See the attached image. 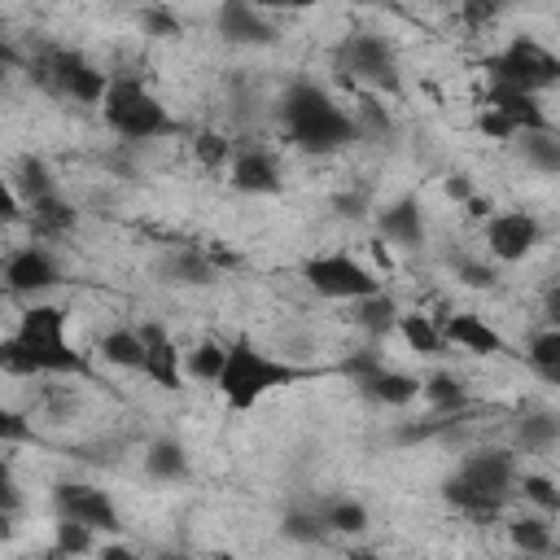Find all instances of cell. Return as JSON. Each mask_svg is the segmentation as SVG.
I'll return each instance as SVG.
<instances>
[{"mask_svg": "<svg viewBox=\"0 0 560 560\" xmlns=\"http://www.w3.org/2000/svg\"><path fill=\"white\" fill-rule=\"evenodd\" d=\"M280 122H284V136L302 153H337V149L363 140L359 118L350 109H341L311 79H298V83L284 88V96H280Z\"/></svg>", "mask_w": 560, "mask_h": 560, "instance_id": "obj_1", "label": "cell"}, {"mask_svg": "<svg viewBox=\"0 0 560 560\" xmlns=\"http://www.w3.org/2000/svg\"><path fill=\"white\" fill-rule=\"evenodd\" d=\"M302 376H311V368H293L276 354H267L249 332L232 337L228 346V363H223V376H219V394L232 411H249L258 407L271 389H284V385H298Z\"/></svg>", "mask_w": 560, "mask_h": 560, "instance_id": "obj_2", "label": "cell"}, {"mask_svg": "<svg viewBox=\"0 0 560 560\" xmlns=\"http://www.w3.org/2000/svg\"><path fill=\"white\" fill-rule=\"evenodd\" d=\"M101 114H105V127L131 144H144V140H158V136H171L175 131V118L166 114V105L140 83V79H109V92L101 101Z\"/></svg>", "mask_w": 560, "mask_h": 560, "instance_id": "obj_3", "label": "cell"}, {"mask_svg": "<svg viewBox=\"0 0 560 560\" xmlns=\"http://www.w3.org/2000/svg\"><path fill=\"white\" fill-rule=\"evenodd\" d=\"M332 70L350 83H368L376 92H398L402 74H398V52L385 35L376 31H354L332 48Z\"/></svg>", "mask_w": 560, "mask_h": 560, "instance_id": "obj_4", "label": "cell"}, {"mask_svg": "<svg viewBox=\"0 0 560 560\" xmlns=\"http://www.w3.org/2000/svg\"><path fill=\"white\" fill-rule=\"evenodd\" d=\"M31 79L57 96H70L79 105H101L109 92V79L101 66H92L83 52L74 48H44L39 57H31Z\"/></svg>", "mask_w": 560, "mask_h": 560, "instance_id": "obj_5", "label": "cell"}, {"mask_svg": "<svg viewBox=\"0 0 560 560\" xmlns=\"http://www.w3.org/2000/svg\"><path fill=\"white\" fill-rule=\"evenodd\" d=\"M486 74H490V83H508V88H525V92H547V88L560 83V57L547 52L538 39L516 35L508 48L486 57Z\"/></svg>", "mask_w": 560, "mask_h": 560, "instance_id": "obj_6", "label": "cell"}, {"mask_svg": "<svg viewBox=\"0 0 560 560\" xmlns=\"http://www.w3.org/2000/svg\"><path fill=\"white\" fill-rule=\"evenodd\" d=\"M302 280H306L319 298H328V302H354V298H368V293L381 289L376 271L363 267V262H359L354 254H346V249L306 258V262H302Z\"/></svg>", "mask_w": 560, "mask_h": 560, "instance_id": "obj_7", "label": "cell"}, {"mask_svg": "<svg viewBox=\"0 0 560 560\" xmlns=\"http://www.w3.org/2000/svg\"><path fill=\"white\" fill-rule=\"evenodd\" d=\"M0 368L9 376H92V363L70 341L57 346H26L18 332L0 341Z\"/></svg>", "mask_w": 560, "mask_h": 560, "instance_id": "obj_8", "label": "cell"}, {"mask_svg": "<svg viewBox=\"0 0 560 560\" xmlns=\"http://www.w3.org/2000/svg\"><path fill=\"white\" fill-rule=\"evenodd\" d=\"M52 512L57 516H70V521H83L96 534H118L122 529L118 503L101 486H88V481H61V486H52Z\"/></svg>", "mask_w": 560, "mask_h": 560, "instance_id": "obj_9", "label": "cell"}, {"mask_svg": "<svg viewBox=\"0 0 560 560\" xmlns=\"http://www.w3.org/2000/svg\"><path fill=\"white\" fill-rule=\"evenodd\" d=\"M61 284V262L44 245H22L4 258V289L13 298H35Z\"/></svg>", "mask_w": 560, "mask_h": 560, "instance_id": "obj_10", "label": "cell"}, {"mask_svg": "<svg viewBox=\"0 0 560 560\" xmlns=\"http://www.w3.org/2000/svg\"><path fill=\"white\" fill-rule=\"evenodd\" d=\"M542 241V223L529 210H503L486 219V245L499 262H521L534 254V245Z\"/></svg>", "mask_w": 560, "mask_h": 560, "instance_id": "obj_11", "label": "cell"}, {"mask_svg": "<svg viewBox=\"0 0 560 560\" xmlns=\"http://www.w3.org/2000/svg\"><path fill=\"white\" fill-rule=\"evenodd\" d=\"M214 31H219L223 44H236V48H267V44H276V22L254 0H223L219 18H214Z\"/></svg>", "mask_w": 560, "mask_h": 560, "instance_id": "obj_12", "label": "cell"}, {"mask_svg": "<svg viewBox=\"0 0 560 560\" xmlns=\"http://www.w3.org/2000/svg\"><path fill=\"white\" fill-rule=\"evenodd\" d=\"M459 477H464L468 486H477L481 494H490V499L508 503V499H512V486H516V455H512V451H503V446L472 451V455H464Z\"/></svg>", "mask_w": 560, "mask_h": 560, "instance_id": "obj_13", "label": "cell"}, {"mask_svg": "<svg viewBox=\"0 0 560 560\" xmlns=\"http://www.w3.org/2000/svg\"><path fill=\"white\" fill-rule=\"evenodd\" d=\"M228 184L236 192H249V197H276L284 188V175L276 166V158L262 149V144H241L232 153V175Z\"/></svg>", "mask_w": 560, "mask_h": 560, "instance_id": "obj_14", "label": "cell"}, {"mask_svg": "<svg viewBox=\"0 0 560 560\" xmlns=\"http://www.w3.org/2000/svg\"><path fill=\"white\" fill-rule=\"evenodd\" d=\"M140 337H144V376H149L158 389H179V381H184V359H179L171 332H166L158 319H149V324H140Z\"/></svg>", "mask_w": 560, "mask_h": 560, "instance_id": "obj_15", "label": "cell"}, {"mask_svg": "<svg viewBox=\"0 0 560 560\" xmlns=\"http://www.w3.org/2000/svg\"><path fill=\"white\" fill-rule=\"evenodd\" d=\"M158 276H162V284L201 289V284H214V280H219V267H214L210 249L184 245V249H166V254L158 258Z\"/></svg>", "mask_w": 560, "mask_h": 560, "instance_id": "obj_16", "label": "cell"}, {"mask_svg": "<svg viewBox=\"0 0 560 560\" xmlns=\"http://www.w3.org/2000/svg\"><path fill=\"white\" fill-rule=\"evenodd\" d=\"M376 232L398 245V249H420L424 245V214H420V201L416 197H398L389 206L376 210Z\"/></svg>", "mask_w": 560, "mask_h": 560, "instance_id": "obj_17", "label": "cell"}, {"mask_svg": "<svg viewBox=\"0 0 560 560\" xmlns=\"http://www.w3.org/2000/svg\"><path fill=\"white\" fill-rule=\"evenodd\" d=\"M442 332H446V341L451 346H459V350H468V354H508V341H503V332L499 328H490L481 315H472V311H459V315H446V324H442Z\"/></svg>", "mask_w": 560, "mask_h": 560, "instance_id": "obj_18", "label": "cell"}, {"mask_svg": "<svg viewBox=\"0 0 560 560\" xmlns=\"http://www.w3.org/2000/svg\"><path fill=\"white\" fill-rule=\"evenodd\" d=\"M398 319H402V311H398V302H394L385 289H376V293L350 302V324H354L368 341H385V337L398 328Z\"/></svg>", "mask_w": 560, "mask_h": 560, "instance_id": "obj_19", "label": "cell"}, {"mask_svg": "<svg viewBox=\"0 0 560 560\" xmlns=\"http://www.w3.org/2000/svg\"><path fill=\"white\" fill-rule=\"evenodd\" d=\"M486 105H499L521 131H547L551 127V118H547V109L538 105V92H525V88H508V83H490V96H486Z\"/></svg>", "mask_w": 560, "mask_h": 560, "instance_id": "obj_20", "label": "cell"}, {"mask_svg": "<svg viewBox=\"0 0 560 560\" xmlns=\"http://www.w3.org/2000/svg\"><path fill=\"white\" fill-rule=\"evenodd\" d=\"M359 394L368 398V402H376V407H411L416 398H420V376H411V372H398V368H381V372H372L363 385H359Z\"/></svg>", "mask_w": 560, "mask_h": 560, "instance_id": "obj_21", "label": "cell"}, {"mask_svg": "<svg viewBox=\"0 0 560 560\" xmlns=\"http://www.w3.org/2000/svg\"><path fill=\"white\" fill-rule=\"evenodd\" d=\"M144 472L153 481H166V486H179L192 477V459H188V446L179 438H153L144 446Z\"/></svg>", "mask_w": 560, "mask_h": 560, "instance_id": "obj_22", "label": "cell"}, {"mask_svg": "<svg viewBox=\"0 0 560 560\" xmlns=\"http://www.w3.org/2000/svg\"><path fill=\"white\" fill-rule=\"evenodd\" d=\"M18 337H22L26 346H57V341H70V337H66V311L52 306V302L26 306L22 319H18Z\"/></svg>", "mask_w": 560, "mask_h": 560, "instance_id": "obj_23", "label": "cell"}, {"mask_svg": "<svg viewBox=\"0 0 560 560\" xmlns=\"http://www.w3.org/2000/svg\"><path fill=\"white\" fill-rule=\"evenodd\" d=\"M26 210H31V228L39 236H70L79 228V210L57 188L44 192V197H35V201H26Z\"/></svg>", "mask_w": 560, "mask_h": 560, "instance_id": "obj_24", "label": "cell"}, {"mask_svg": "<svg viewBox=\"0 0 560 560\" xmlns=\"http://www.w3.org/2000/svg\"><path fill=\"white\" fill-rule=\"evenodd\" d=\"M420 398L429 402L433 416H459V411L468 407L464 381H459L455 372H446V368H438V372H429V376L420 381Z\"/></svg>", "mask_w": 560, "mask_h": 560, "instance_id": "obj_25", "label": "cell"}, {"mask_svg": "<svg viewBox=\"0 0 560 560\" xmlns=\"http://www.w3.org/2000/svg\"><path fill=\"white\" fill-rule=\"evenodd\" d=\"M442 503L455 508V512H464V516H472V521H494L499 508H503L499 499H490V494H481L477 486H468L459 472L442 481Z\"/></svg>", "mask_w": 560, "mask_h": 560, "instance_id": "obj_26", "label": "cell"}, {"mask_svg": "<svg viewBox=\"0 0 560 560\" xmlns=\"http://www.w3.org/2000/svg\"><path fill=\"white\" fill-rule=\"evenodd\" d=\"M512 438H516V446H521V451H547V446H556V442H560V416H556V411H547V407L525 411V416L512 424Z\"/></svg>", "mask_w": 560, "mask_h": 560, "instance_id": "obj_27", "label": "cell"}, {"mask_svg": "<svg viewBox=\"0 0 560 560\" xmlns=\"http://www.w3.org/2000/svg\"><path fill=\"white\" fill-rule=\"evenodd\" d=\"M101 354H105V363H114V368L144 372V337H140V328H109V332L101 337Z\"/></svg>", "mask_w": 560, "mask_h": 560, "instance_id": "obj_28", "label": "cell"}, {"mask_svg": "<svg viewBox=\"0 0 560 560\" xmlns=\"http://www.w3.org/2000/svg\"><path fill=\"white\" fill-rule=\"evenodd\" d=\"M319 508H324V521H328V529H332V534H350V538H359V534H368V525H372V516H368L363 499L332 494V499H324Z\"/></svg>", "mask_w": 560, "mask_h": 560, "instance_id": "obj_29", "label": "cell"}, {"mask_svg": "<svg viewBox=\"0 0 560 560\" xmlns=\"http://www.w3.org/2000/svg\"><path fill=\"white\" fill-rule=\"evenodd\" d=\"M516 149H521V158H525L534 171L560 175V131H556V127H547V131H521Z\"/></svg>", "mask_w": 560, "mask_h": 560, "instance_id": "obj_30", "label": "cell"}, {"mask_svg": "<svg viewBox=\"0 0 560 560\" xmlns=\"http://www.w3.org/2000/svg\"><path fill=\"white\" fill-rule=\"evenodd\" d=\"M223 363H228V346L214 341V337H206V341H197V346L184 354V376H192V381H201V385H219Z\"/></svg>", "mask_w": 560, "mask_h": 560, "instance_id": "obj_31", "label": "cell"}, {"mask_svg": "<svg viewBox=\"0 0 560 560\" xmlns=\"http://www.w3.org/2000/svg\"><path fill=\"white\" fill-rule=\"evenodd\" d=\"M398 332H402V341L416 350V354H424V359H438V354H446V332L429 319V315H402L398 319Z\"/></svg>", "mask_w": 560, "mask_h": 560, "instance_id": "obj_32", "label": "cell"}, {"mask_svg": "<svg viewBox=\"0 0 560 560\" xmlns=\"http://www.w3.org/2000/svg\"><path fill=\"white\" fill-rule=\"evenodd\" d=\"M9 184L18 188V197H22V201H35V197H44V192H52V188H57V179H52L48 162H44V158H35V153L18 158V166H13Z\"/></svg>", "mask_w": 560, "mask_h": 560, "instance_id": "obj_33", "label": "cell"}, {"mask_svg": "<svg viewBox=\"0 0 560 560\" xmlns=\"http://www.w3.org/2000/svg\"><path fill=\"white\" fill-rule=\"evenodd\" d=\"M280 534L293 538V542H324L332 529H328V521H324V508L315 503V508H284Z\"/></svg>", "mask_w": 560, "mask_h": 560, "instance_id": "obj_34", "label": "cell"}, {"mask_svg": "<svg viewBox=\"0 0 560 560\" xmlns=\"http://www.w3.org/2000/svg\"><path fill=\"white\" fill-rule=\"evenodd\" d=\"M508 538H512V547L525 551V556H547V551H556V538H551L547 516H516V521H508Z\"/></svg>", "mask_w": 560, "mask_h": 560, "instance_id": "obj_35", "label": "cell"}, {"mask_svg": "<svg viewBox=\"0 0 560 560\" xmlns=\"http://www.w3.org/2000/svg\"><path fill=\"white\" fill-rule=\"evenodd\" d=\"M88 551H96V529L83 525V521L57 516V525H52V556H88Z\"/></svg>", "mask_w": 560, "mask_h": 560, "instance_id": "obj_36", "label": "cell"}, {"mask_svg": "<svg viewBox=\"0 0 560 560\" xmlns=\"http://www.w3.org/2000/svg\"><path fill=\"white\" fill-rule=\"evenodd\" d=\"M516 490H521L525 503H534L542 516H560V486H556L551 477H542V472H525V477H516Z\"/></svg>", "mask_w": 560, "mask_h": 560, "instance_id": "obj_37", "label": "cell"}, {"mask_svg": "<svg viewBox=\"0 0 560 560\" xmlns=\"http://www.w3.org/2000/svg\"><path fill=\"white\" fill-rule=\"evenodd\" d=\"M529 368L542 376V372H551V368H560V324H551V328H542V332H534L529 337Z\"/></svg>", "mask_w": 560, "mask_h": 560, "instance_id": "obj_38", "label": "cell"}, {"mask_svg": "<svg viewBox=\"0 0 560 560\" xmlns=\"http://www.w3.org/2000/svg\"><path fill=\"white\" fill-rule=\"evenodd\" d=\"M140 31H144L149 39H179V35H184V22H179L166 4H144V9H140Z\"/></svg>", "mask_w": 560, "mask_h": 560, "instance_id": "obj_39", "label": "cell"}, {"mask_svg": "<svg viewBox=\"0 0 560 560\" xmlns=\"http://www.w3.org/2000/svg\"><path fill=\"white\" fill-rule=\"evenodd\" d=\"M477 136H486V140H494V144H512L516 136H521V127L499 109V105H481V114H477Z\"/></svg>", "mask_w": 560, "mask_h": 560, "instance_id": "obj_40", "label": "cell"}, {"mask_svg": "<svg viewBox=\"0 0 560 560\" xmlns=\"http://www.w3.org/2000/svg\"><path fill=\"white\" fill-rule=\"evenodd\" d=\"M192 153H197V162H201V166H210V171H214V166H223L236 149H232V140H228L223 131H197V136H192Z\"/></svg>", "mask_w": 560, "mask_h": 560, "instance_id": "obj_41", "label": "cell"}, {"mask_svg": "<svg viewBox=\"0 0 560 560\" xmlns=\"http://www.w3.org/2000/svg\"><path fill=\"white\" fill-rule=\"evenodd\" d=\"M455 280L468 284V289H494V284H499V271H494L490 262H481V258L459 254V258H455Z\"/></svg>", "mask_w": 560, "mask_h": 560, "instance_id": "obj_42", "label": "cell"}, {"mask_svg": "<svg viewBox=\"0 0 560 560\" xmlns=\"http://www.w3.org/2000/svg\"><path fill=\"white\" fill-rule=\"evenodd\" d=\"M354 118H359V131L363 136H389L394 131V122H389V114H385V105L376 96H363L354 105Z\"/></svg>", "mask_w": 560, "mask_h": 560, "instance_id": "obj_43", "label": "cell"}, {"mask_svg": "<svg viewBox=\"0 0 560 560\" xmlns=\"http://www.w3.org/2000/svg\"><path fill=\"white\" fill-rule=\"evenodd\" d=\"M508 4H512V0H459V18H464V26L486 31L490 22H499V13H503Z\"/></svg>", "mask_w": 560, "mask_h": 560, "instance_id": "obj_44", "label": "cell"}, {"mask_svg": "<svg viewBox=\"0 0 560 560\" xmlns=\"http://www.w3.org/2000/svg\"><path fill=\"white\" fill-rule=\"evenodd\" d=\"M372 346H376V341H372ZM372 346H368V350H354V354H350V359L341 363V372H346V376H350L354 385H363V381H368L372 372H381V368H385L381 350H372Z\"/></svg>", "mask_w": 560, "mask_h": 560, "instance_id": "obj_45", "label": "cell"}, {"mask_svg": "<svg viewBox=\"0 0 560 560\" xmlns=\"http://www.w3.org/2000/svg\"><path fill=\"white\" fill-rule=\"evenodd\" d=\"M0 438L13 446V442H35V429L26 424V416H18V411H4L0 416Z\"/></svg>", "mask_w": 560, "mask_h": 560, "instance_id": "obj_46", "label": "cell"}, {"mask_svg": "<svg viewBox=\"0 0 560 560\" xmlns=\"http://www.w3.org/2000/svg\"><path fill=\"white\" fill-rule=\"evenodd\" d=\"M442 192H446L455 206H464V201H468L477 188H472V179H468L464 171H455V175H446V179H442Z\"/></svg>", "mask_w": 560, "mask_h": 560, "instance_id": "obj_47", "label": "cell"}, {"mask_svg": "<svg viewBox=\"0 0 560 560\" xmlns=\"http://www.w3.org/2000/svg\"><path fill=\"white\" fill-rule=\"evenodd\" d=\"M332 206H337L341 219H363V210H368V192H337Z\"/></svg>", "mask_w": 560, "mask_h": 560, "instance_id": "obj_48", "label": "cell"}, {"mask_svg": "<svg viewBox=\"0 0 560 560\" xmlns=\"http://www.w3.org/2000/svg\"><path fill=\"white\" fill-rule=\"evenodd\" d=\"M542 315H547L551 324H560V280L547 284V293H542Z\"/></svg>", "mask_w": 560, "mask_h": 560, "instance_id": "obj_49", "label": "cell"}, {"mask_svg": "<svg viewBox=\"0 0 560 560\" xmlns=\"http://www.w3.org/2000/svg\"><path fill=\"white\" fill-rule=\"evenodd\" d=\"M464 210H468V214H472V219H490V210H494V206H490V201H486V197H477V192H472V197H468V201H464Z\"/></svg>", "mask_w": 560, "mask_h": 560, "instance_id": "obj_50", "label": "cell"}, {"mask_svg": "<svg viewBox=\"0 0 560 560\" xmlns=\"http://www.w3.org/2000/svg\"><path fill=\"white\" fill-rule=\"evenodd\" d=\"M105 560H127L131 556V547H122V542H105V547H96Z\"/></svg>", "mask_w": 560, "mask_h": 560, "instance_id": "obj_51", "label": "cell"}, {"mask_svg": "<svg viewBox=\"0 0 560 560\" xmlns=\"http://www.w3.org/2000/svg\"><path fill=\"white\" fill-rule=\"evenodd\" d=\"M556 280H560V271H556Z\"/></svg>", "mask_w": 560, "mask_h": 560, "instance_id": "obj_52", "label": "cell"}]
</instances>
